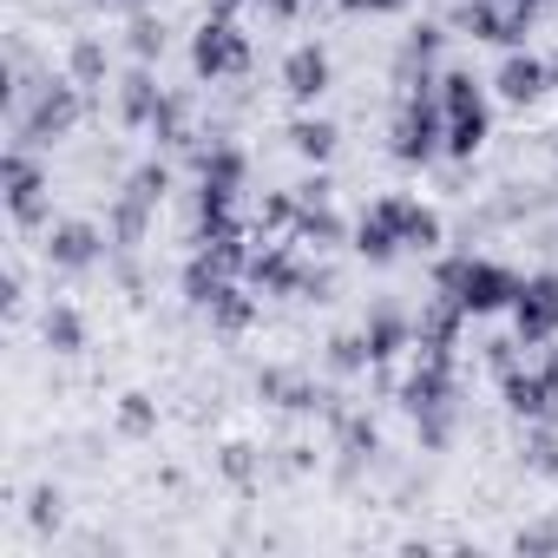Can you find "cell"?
Wrapping results in <instances>:
<instances>
[{"instance_id":"30","label":"cell","mask_w":558,"mask_h":558,"mask_svg":"<svg viewBox=\"0 0 558 558\" xmlns=\"http://www.w3.org/2000/svg\"><path fill=\"white\" fill-rule=\"evenodd\" d=\"M545 381H551V395H558V355H551V362H545Z\"/></svg>"},{"instance_id":"5","label":"cell","mask_w":558,"mask_h":558,"mask_svg":"<svg viewBox=\"0 0 558 558\" xmlns=\"http://www.w3.org/2000/svg\"><path fill=\"white\" fill-rule=\"evenodd\" d=\"M191 66H197L204 80H217V73H243V66H250V47H243V34L217 14V21H204V34H197V47H191Z\"/></svg>"},{"instance_id":"9","label":"cell","mask_w":558,"mask_h":558,"mask_svg":"<svg viewBox=\"0 0 558 558\" xmlns=\"http://www.w3.org/2000/svg\"><path fill=\"white\" fill-rule=\"evenodd\" d=\"M283 86H290V99H323L329 93V53L323 47H296L290 60H283Z\"/></svg>"},{"instance_id":"2","label":"cell","mask_w":558,"mask_h":558,"mask_svg":"<svg viewBox=\"0 0 558 558\" xmlns=\"http://www.w3.org/2000/svg\"><path fill=\"white\" fill-rule=\"evenodd\" d=\"M440 112H447V151L453 158H473L486 145V99L466 73H447L440 80Z\"/></svg>"},{"instance_id":"10","label":"cell","mask_w":558,"mask_h":558,"mask_svg":"<svg viewBox=\"0 0 558 558\" xmlns=\"http://www.w3.org/2000/svg\"><path fill=\"white\" fill-rule=\"evenodd\" d=\"M73 119H80V93H73V86H47V93H40V106L27 112V138H40V145H47V138H60Z\"/></svg>"},{"instance_id":"29","label":"cell","mask_w":558,"mask_h":558,"mask_svg":"<svg viewBox=\"0 0 558 558\" xmlns=\"http://www.w3.org/2000/svg\"><path fill=\"white\" fill-rule=\"evenodd\" d=\"M342 8H368V14H395V8H408V0H342Z\"/></svg>"},{"instance_id":"25","label":"cell","mask_w":558,"mask_h":558,"mask_svg":"<svg viewBox=\"0 0 558 558\" xmlns=\"http://www.w3.org/2000/svg\"><path fill=\"white\" fill-rule=\"evenodd\" d=\"M290 217H296V204H290V197H269V204H263V230H283Z\"/></svg>"},{"instance_id":"18","label":"cell","mask_w":558,"mask_h":558,"mask_svg":"<svg viewBox=\"0 0 558 558\" xmlns=\"http://www.w3.org/2000/svg\"><path fill=\"white\" fill-rule=\"evenodd\" d=\"M236 178H243V158L236 151H210L204 158V191H236Z\"/></svg>"},{"instance_id":"17","label":"cell","mask_w":558,"mask_h":558,"mask_svg":"<svg viewBox=\"0 0 558 558\" xmlns=\"http://www.w3.org/2000/svg\"><path fill=\"white\" fill-rule=\"evenodd\" d=\"M40 329H47V349H60V355H73V349L86 342V329H80V316H73V310H47V323H40Z\"/></svg>"},{"instance_id":"11","label":"cell","mask_w":558,"mask_h":558,"mask_svg":"<svg viewBox=\"0 0 558 558\" xmlns=\"http://www.w3.org/2000/svg\"><path fill=\"white\" fill-rule=\"evenodd\" d=\"M99 230L93 223H53V236H47V256L60 263V269H86L93 256H99Z\"/></svg>"},{"instance_id":"12","label":"cell","mask_w":558,"mask_h":558,"mask_svg":"<svg viewBox=\"0 0 558 558\" xmlns=\"http://www.w3.org/2000/svg\"><path fill=\"white\" fill-rule=\"evenodd\" d=\"M545 80H551V66H538L532 53H512V60L499 66V93H506L512 106H532V99L545 93Z\"/></svg>"},{"instance_id":"27","label":"cell","mask_w":558,"mask_h":558,"mask_svg":"<svg viewBox=\"0 0 558 558\" xmlns=\"http://www.w3.org/2000/svg\"><path fill=\"white\" fill-rule=\"evenodd\" d=\"M60 519V499L53 493H34V525H53Z\"/></svg>"},{"instance_id":"7","label":"cell","mask_w":558,"mask_h":558,"mask_svg":"<svg viewBox=\"0 0 558 558\" xmlns=\"http://www.w3.org/2000/svg\"><path fill=\"white\" fill-rule=\"evenodd\" d=\"M466 27L480 34V40H499V47H512V40H525V27H532V8L525 0H473L466 8Z\"/></svg>"},{"instance_id":"19","label":"cell","mask_w":558,"mask_h":558,"mask_svg":"<svg viewBox=\"0 0 558 558\" xmlns=\"http://www.w3.org/2000/svg\"><path fill=\"white\" fill-rule=\"evenodd\" d=\"M125 119H158V106H151V80H145V73L125 80Z\"/></svg>"},{"instance_id":"4","label":"cell","mask_w":558,"mask_h":558,"mask_svg":"<svg viewBox=\"0 0 558 558\" xmlns=\"http://www.w3.org/2000/svg\"><path fill=\"white\" fill-rule=\"evenodd\" d=\"M512 316H519V342H551L558 336V276H532V283H519Z\"/></svg>"},{"instance_id":"21","label":"cell","mask_w":558,"mask_h":558,"mask_svg":"<svg viewBox=\"0 0 558 558\" xmlns=\"http://www.w3.org/2000/svg\"><path fill=\"white\" fill-rule=\"evenodd\" d=\"M401 336H408V329H401L395 316H381V323L368 329V355H375V362H381V355H395V349H401Z\"/></svg>"},{"instance_id":"26","label":"cell","mask_w":558,"mask_h":558,"mask_svg":"<svg viewBox=\"0 0 558 558\" xmlns=\"http://www.w3.org/2000/svg\"><path fill=\"white\" fill-rule=\"evenodd\" d=\"M223 473H230V480H250V447H230V453H223Z\"/></svg>"},{"instance_id":"14","label":"cell","mask_w":558,"mask_h":558,"mask_svg":"<svg viewBox=\"0 0 558 558\" xmlns=\"http://www.w3.org/2000/svg\"><path fill=\"white\" fill-rule=\"evenodd\" d=\"M250 283L256 290H296L303 276H296V263L283 250H263V256H250Z\"/></svg>"},{"instance_id":"22","label":"cell","mask_w":558,"mask_h":558,"mask_svg":"<svg viewBox=\"0 0 558 558\" xmlns=\"http://www.w3.org/2000/svg\"><path fill=\"white\" fill-rule=\"evenodd\" d=\"M525 453H532V466H538V473H558V434H551V427H545V434H532V447H525Z\"/></svg>"},{"instance_id":"13","label":"cell","mask_w":558,"mask_h":558,"mask_svg":"<svg viewBox=\"0 0 558 558\" xmlns=\"http://www.w3.org/2000/svg\"><path fill=\"white\" fill-rule=\"evenodd\" d=\"M506 401H512V414H532V421H538L558 395H551L545 375H519V368H506Z\"/></svg>"},{"instance_id":"20","label":"cell","mask_w":558,"mask_h":558,"mask_svg":"<svg viewBox=\"0 0 558 558\" xmlns=\"http://www.w3.org/2000/svg\"><path fill=\"white\" fill-rule=\"evenodd\" d=\"M210 316H217V329H243V323H250V303H243L236 290H223V296L210 303Z\"/></svg>"},{"instance_id":"15","label":"cell","mask_w":558,"mask_h":558,"mask_svg":"<svg viewBox=\"0 0 558 558\" xmlns=\"http://www.w3.org/2000/svg\"><path fill=\"white\" fill-rule=\"evenodd\" d=\"M290 145H296L303 158H329V151H336V125H329V119H296V125H290Z\"/></svg>"},{"instance_id":"6","label":"cell","mask_w":558,"mask_h":558,"mask_svg":"<svg viewBox=\"0 0 558 558\" xmlns=\"http://www.w3.org/2000/svg\"><path fill=\"white\" fill-rule=\"evenodd\" d=\"M0 178H8V210H14L21 223H40V217H47V178H40V165H34V158L8 151Z\"/></svg>"},{"instance_id":"1","label":"cell","mask_w":558,"mask_h":558,"mask_svg":"<svg viewBox=\"0 0 558 558\" xmlns=\"http://www.w3.org/2000/svg\"><path fill=\"white\" fill-rule=\"evenodd\" d=\"M440 290L466 310V316H486V310H506L512 296H519V283L499 269V263H473V256H460V263H440Z\"/></svg>"},{"instance_id":"31","label":"cell","mask_w":558,"mask_h":558,"mask_svg":"<svg viewBox=\"0 0 558 558\" xmlns=\"http://www.w3.org/2000/svg\"><path fill=\"white\" fill-rule=\"evenodd\" d=\"M296 8V0H269V14H290Z\"/></svg>"},{"instance_id":"23","label":"cell","mask_w":558,"mask_h":558,"mask_svg":"<svg viewBox=\"0 0 558 558\" xmlns=\"http://www.w3.org/2000/svg\"><path fill=\"white\" fill-rule=\"evenodd\" d=\"M119 421H125L132 434H145V427H151V401H145V395H125V408H119Z\"/></svg>"},{"instance_id":"3","label":"cell","mask_w":558,"mask_h":558,"mask_svg":"<svg viewBox=\"0 0 558 558\" xmlns=\"http://www.w3.org/2000/svg\"><path fill=\"white\" fill-rule=\"evenodd\" d=\"M447 112H440V99L434 93H414L408 99V112H401V125H395V158H408V165H421V158H434V145L447 138V125H440Z\"/></svg>"},{"instance_id":"28","label":"cell","mask_w":558,"mask_h":558,"mask_svg":"<svg viewBox=\"0 0 558 558\" xmlns=\"http://www.w3.org/2000/svg\"><path fill=\"white\" fill-rule=\"evenodd\" d=\"M132 34H138V53H158V47H165V40H158V27H151V21H138V27H132Z\"/></svg>"},{"instance_id":"24","label":"cell","mask_w":558,"mask_h":558,"mask_svg":"<svg viewBox=\"0 0 558 558\" xmlns=\"http://www.w3.org/2000/svg\"><path fill=\"white\" fill-rule=\"evenodd\" d=\"M99 66H106V53H99V47L86 40V47L73 53V73H80V80H99Z\"/></svg>"},{"instance_id":"8","label":"cell","mask_w":558,"mask_h":558,"mask_svg":"<svg viewBox=\"0 0 558 558\" xmlns=\"http://www.w3.org/2000/svg\"><path fill=\"white\" fill-rule=\"evenodd\" d=\"M355 250H362V256H375V263H388V256L401 250V197H381V204L362 217Z\"/></svg>"},{"instance_id":"32","label":"cell","mask_w":558,"mask_h":558,"mask_svg":"<svg viewBox=\"0 0 558 558\" xmlns=\"http://www.w3.org/2000/svg\"><path fill=\"white\" fill-rule=\"evenodd\" d=\"M230 8H243V0H217V14H230Z\"/></svg>"},{"instance_id":"16","label":"cell","mask_w":558,"mask_h":558,"mask_svg":"<svg viewBox=\"0 0 558 558\" xmlns=\"http://www.w3.org/2000/svg\"><path fill=\"white\" fill-rule=\"evenodd\" d=\"M401 243H414V250H427V243H440V217L401 197Z\"/></svg>"}]
</instances>
